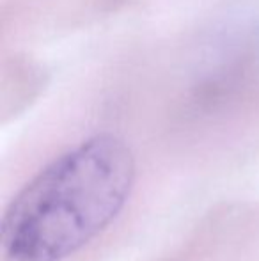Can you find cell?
Here are the masks:
<instances>
[{
	"instance_id": "1",
	"label": "cell",
	"mask_w": 259,
	"mask_h": 261,
	"mask_svg": "<svg viewBox=\"0 0 259 261\" xmlns=\"http://www.w3.org/2000/svg\"><path fill=\"white\" fill-rule=\"evenodd\" d=\"M135 181L130 148L101 134L36 174L2 220L11 261H63L100 234L126 204Z\"/></svg>"
}]
</instances>
